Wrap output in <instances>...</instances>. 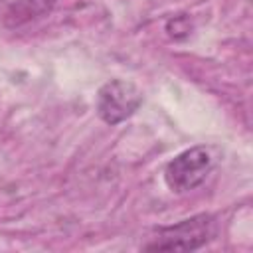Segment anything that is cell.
<instances>
[{
  "mask_svg": "<svg viewBox=\"0 0 253 253\" xmlns=\"http://www.w3.org/2000/svg\"><path fill=\"white\" fill-rule=\"evenodd\" d=\"M142 105V91L128 79H109L97 91L95 111L99 119L109 125H121L130 119Z\"/></svg>",
  "mask_w": 253,
  "mask_h": 253,
  "instance_id": "3957f363",
  "label": "cell"
},
{
  "mask_svg": "<svg viewBox=\"0 0 253 253\" xmlns=\"http://www.w3.org/2000/svg\"><path fill=\"white\" fill-rule=\"evenodd\" d=\"M55 2L57 0H14L6 8L2 22L10 30L22 28V26H26L38 18L47 16L55 8Z\"/></svg>",
  "mask_w": 253,
  "mask_h": 253,
  "instance_id": "277c9868",
  "label": "cell"
},
{
  "mask_svg": "<svg viewBox=\"0 0 253 253\" xmlns=\"http://www.w3.org/2000/svg\"><path fill=\"white\" fill-rule=\"evenodd\" d=\"M211 168H213L211 150L204 144H198L178 152L164 166V182L170 192L186 194L202 186L208 174L211 172Z\"/></svg>",
  "mask_w": 253,
  "mask_h": 253,
  "instance_id": "7a4b0ae2",
  "label": "cell"
},
{
  "mask_svg": "<svg viewBox=\"0 0 253 253\" xmlns=\"http://www.w3.org/2000/svg\"><path fill=\"white\" fill-rule=\"evenodd\" d=\"M217 223L211 213H196L172 225L154 229V237L142 247L144 251H196L208 245L215 235Z\"/></svg>",
  "mask_w": 253,
  "mask_h": 253,
  "instance_id": "6da1fadb",
  "label": "cell"
}]
</instances>
